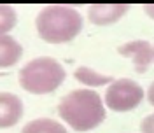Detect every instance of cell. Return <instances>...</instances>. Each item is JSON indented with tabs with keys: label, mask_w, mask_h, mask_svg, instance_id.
Instances as JSON below:
<instances>
[{
	"label": "cell",
	"mask_w": 154,
	"mask_h": 133,
	"mask_svg": "<svg viewBox=\"0 0 154 133\" xmlns=\"http://www.w3.org/2000/svg\"><path fill=\"white\" fill-rule=\"evenodd\" d=\"M58 112L72 130L89 131L103 123L105 105L93 89H75L61 98Z\"/></svg>",
	"instance_id": "1"
},
{
	"label": "cell",
	"mask_w": 154,
	"mask_h": 133,
	"mask_svg": "<svg viewBox=\"0 0 154 133\" xmlns=\"http://www.w3.org/2000/svg\"><path fill=\"white\" fill-rule=\"evenodd\" d=\"M35 26L42 40L49 44H63L81 33L82 16L70 5H48L37 14Z\"/></svg>",
	"instance_id": "2"
},
{
	"label": "cell",
	"mask_w": 154,
	"mask_h": 133,
	"mask_svg": "<svg viewBox=\"0 0 154 133\" xmlns=\"http://www.w3.org/2000/svg\"><path fill=\"white\" fill-rule=\"evenodd\" d=\"M65 68L51 56H40L28 61L19 70V84L32 95H48L65 81Z\"/></svg>",
	"instance_id": "3"
},
{
	"label": "cell",
	"mask_w": 154,
	"mask_h": 133,
	"mask_svg": "<svg viewBox=\"0 0 154 133\" xmlns=\"http://www.w3.org/2000/svg\"><path fill=\"white\" fill-rule=\"evenodd\" d=\"M144 100V89L138 82L131 79H116L107 88L105 105L114 112H128L133 110Z\"/></svg>",
	"instance_id": "4"
},
{
	"label": "cell",
	"mask_w": 154,
	"mask_h": 133,
	"mask_svg": "<svg viewBox=\"0 0 154 133\" xmlns=\"http://www.w3.org/2000/svg\"><path fill=\"white\" fill-rule=\"evenodd\" d=\"M117 53L125 58H130L135 65L137 74H144L154 61V48L147 40H131L117 48Z\"/></svg>",
	"instance_id": "5"
},
{
	"label": "cell",
	"mask_w": 154,
	"mask_h": 133,
	"mask_svg": "<svg viewBox=\"0 0 154 133\" xmlns=\"http://www.w3.org/2000/svg\"><path fill=\"white\" fill-rule=\"evenodd\" d=\"M128 11H130V5L126 4H95L88 11V19L93 25L107 26V25L117 23Z\"/></svg>",
	"instance_id": "6"
},
{
	"label": "cell",
	"mask_w": 154,
	"mask_h": 133,
	"mask_svg": "<svg viewBox=\"0 0 154 133\" xmlns=\"http://www.w3.org/2000/svg\"><path fill=\"white\" fill-rule=\"evenodd\" d=\"M23 117V102L14 93H0V128H11Z\"/></svg>",
	"instance_id": "7"
},
{
	"label": "cell",
	"mask_w": 154,
	"mask_h": 133,
	"mask_svg": "<svg viewBox=\"0 0 154 133\" xmlns=\"http://www.w3.org/2000/svg\"><path fill=\"white\" fill-rule=\"evenodd\" d=\"M23 56V48L11 35H0V68H11Z\"/></svg>",
	"instance_id": "8"
},
{
	"label": "cell",
	"mask_w": 154,
	"mask_h": 133,
	"mask_svg": "<svg viewBox=\"0 0 154 133\" xmlns=\"http://www.w3.org/2000/svg\"><path fill=\"white\" fill-rule=\"evenodd\" d=\"M21 133H67L65 126L49 117H38L25 124Z\"/></svg>",
	"instance_id": "9"
},
{
	"label": "cell",
	"mask_w": 154,
	"mask_h": 133,
	"mask_svg": "<svg viewBox=\"0 0 154 133\" xmlns=\"http://www.w3.org/2000/svg\"><path fill=\"white\" fill-rule=\"evenodd\" d=\"M74 77H75L79 82L89 86V88H98V86L112 84V82H114V77L102 76V74L95 72V70L89 68V66H79L75 70V74H74Z\"/></svg>",
	"instance_id": "10"
},
{
	"label": "cell",
	"mask_w": 154,
	"mask_h": 133,
	"mask_svg": "<svg viewBox=\"0 0 154 133\" xmlns=\"http://www.w3.org/2000/svg\"><path fill=\"white\" fill-rule=\"evenodd\" d=\"M18 25V14L12 5H0V35H7Z\"/></svg>",
	"instance_id": "11"
},
{
	"label": "cell",
	"mask_w": 154,
	"mask_h": 133,
	"mask_svg": "<svg viewBox=\"0 0 154 133\" xmlns=\"http://www.w3.org/2000/svg\"><path fill=\"white\" fill-rule=\"evenodd\" d=\"M140 131L142 133H154V114H149L140 123Z\"/></svg>",
	"instance_id": "12"
},
{
	"label": "cell",
	"mask_w": 154,
	"mask_h": 133,
	"mask_svg": "<svg viewBox=\"0 0 154 133\" xmlns=\"http://www.w3.org/2000/svg\"><path fill=\"white\" fill-rule=\"evenodd\" d=\"M147 100H149V104L154 107V82L149 86V89H147Z\"/></svg>",
	"instance_id": "13"
},
{
	"label": "cell",
	"mask_w": 154,
	"mask_h": 133,
	"mask_svg": "<svg viewBox=\"0 0 154 133\" xmlns=\"http://www.w3.org/2000/svg\"><path fill=\"white\" fill-rule=\"evenodd\" d=\"M144 11H145V14H147L149 18L154 19V4H147V5H144Z\"/></svg>",
	"instance_id": "14"
},
{
	"label": "cell",
	"mask_w": 154,
	"mask_h": 133,
	"mask_svg": "<svg viewBox=\"0 0 154 133\" xmlns=\"http://www.w3.org/2000/svg\"><path fill=\"white\" fill-rule=\"evenodd\" d=\"M152 48H154V46H152Z\"/></svg>",
	"instance_id": "15"
}]
</instances>
